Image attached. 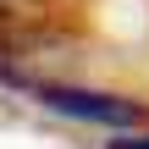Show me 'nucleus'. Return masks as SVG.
<instances>
[{"mask_svg": "<svg viewBox=\"0 0 149 149\" xmlns=\"http://www.w3.org/2000/svg\"><path fill=\"white\" fill-rule=\"evenodd\" d=\"M0 83L17 88L22 100L55 111V116H72V122H94V127H138L144 122V105L127 100V94H105V88H83V83H55V77H33V72H17V66H0Z\"/></svg>", "mask_w": 149, "mask_h": 149, "instance_id": "1", "label": "nucleus"}, {"mask_svg": "<svg viewBox=\"0 0 149 149\" xmlns=\"http://www.w3.org/2000/svg\"><path fill=\"white\" fill-rule=\"evenodd\" d=\"M111 149H149V138H122V144H111Z\"/></svg>", "mask_w": 149, "mask_h": 149, "instance_id": "2", "label": "nucleus"}]
</instances>
